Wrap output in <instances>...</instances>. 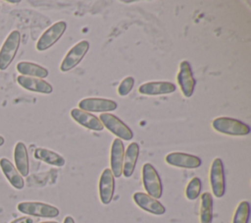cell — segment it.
<instances>
[{
    "label": "cell",
    "mask_w": 251,
    "mask_h": 223,
    "mask_svg": "<svg viewBox=\"0 0 251 223\" xmlns=\"http://www.w3.org/2000/svg\"><path fill=\"white\" fill-rule=\"evenodd\" d=\"M212 127L215 131L228 136H246L250 133V127L240 120L229 117H218L213 120Z\"/></svg>",
    "instance_id": "obj_1"
},
{
    "label": "cell",
    "mask_w": 251,
    "mask_h": 223,
    "mask_svg": "<svg viewBox=\"0 0 251 223\" xmlns=\"http://www.w3.org/2000/svg\"><path fill=\"white\" fill-rule=\"evenodd\" d=\"M17 209L27 216L42 218H54L60 213L56 206L40 201H22L18 203Z\"/></svg>",
    "instance_id": "obj_2"
},
{
    "label": "cell",
    "mask_w": 251,
    "mask_h": 223,
    "mask_svg": "<svg viewBox=\"0 0 251 223\" xmlns=\"http://www.w3.org/2000/svg\"><path fill=\"white\" fill-rule=\"evenodd\" d=\"M21 43V33L19 30H12L6 37L0 49V70H6L13 62Z\"/></svg>",
    "instance_id": "obj_3"
},
{
    "label": "cell",
    "mask_w": 251,
    "mask_h": 223,
    "mask_svg": "<svg viewBox=\"0 0 251 223\" xmlns=\"http://www.w3.org/2000/svg\"><path fill=\"white\" fill-rule=\"evenodd\" d=\"M142 183L147 195L156 199L162 196L163 185L160 176L150 163H145L142 167Z\"/></svg>",
    "instance_id": "obj_4"
},
{
    "label": "cell",
    "mask_w": 251,
    "mask_h": 223,
    "mask_svg": "<svg viewBox=\"0 0 251 223\" xmlns=\"http://www.w3.org/2000/svg\"><path fill=\"white\" fill-rule=\"evenodd\" d=\"M99 120L101 121L103 127L114 134L117 139L130 140L133 138L132 131L116 115L111 113H102Z\"/></svg>",
    "instance_id": "obj_5"
},
{
    "label": "cell",
    "mask_w": 251,
    "mask_h": 223,
    "mask_svg": "<svg viewBox=\"0 0 251 223\" xmlns=\"http://www.w3.org/2000/svg\"><path fill=\"white\" fill-rule=\"evenodd\" d=\"M66 28H67V24L64 21H59L53 24L38 38L35 45L36 50L45 51L51 46H53L64 34Z\"/></svg>",
    "instance_id": "obj_6"
},
{
    "label": "cell",
    "mask_w": 251,
    "mask_h": 223,
    "mask_svg": "<svg viewBox=\"0 0 251 223\" xmlns=\"http://www.w3.org/2000/svg\"><path fill=\"white\" fill-rule=\"evenodd\" d=\"M89 49V42L87 40H80L75 43L66 54L60 64L61 72H68L77 66Z\"/></svg>",
    "instance_id": "obj_7"
},
{
    "label": "cell",
    "mask_w": 251,
    "mask_h": 223,
    "mask_svg": "<svg viewBox=\"0 0 251 223\" xmlns=\"http://www.w3.org/2000/svg\"><path fill=\"white\" fill-rule=\"evenodd\" d=\"M210 186L213 195L220 198L226 192V178L224 165L221 158L217 157L213 160L210 168Z\"/></svg>",
    "instance_id": "obj_8"
},
{
    "label": "cell",
    "mask_w": 251,
    "mask_h": 223,
    "mask_svg": "<svg viewBox=\"0 0 251 223\" xmlns=\"http://www.w3.org/2000/svg\"><path fill=\"white\" fill-rule=\"evenodd\" d=\"M176 81H177V84L180 87L182 94L185 97H190L193 94L196 81L193 77L191 66L186 60L181 61L179 64Z\"/></svg>",
    "instance_id": "obj_9"
},
{
    "label": "cell",
    "mask_w": 251,
    "mask_h": 223,
    "mask_svg": "<svg viewBox=\"0 0 251 223\" xmlns=\"http://www.w3.org/2000/svg\"><path fill=\"white\" fill-rule=\"evenodd\" d=\"M118 103L112 99L99 98V97H87L78 102V108L85 112H101L108 113L116 110Z\"/></svg>",
    "instance_id": "obj_10"
},
{
    "label": "cell",
    "mask_w": 251,
    "mask_h": 223,
    "mask_svg": "<svg viewBox=\"0 0 251 223\" xmlns=\"http://www.w3.org/2000/svg\"><path fill=\"white\" fill-rule=\"evenodd\" d=\"M165 160L169 165L185 169H195L201 165V159L198 156L179 151L170 152Z\"/></svg>",
    "instance_id": "obj_11"
},
{
    "label": "cell",
    "mask_w": 251,
    "mask_h": 223,
    "mask_svg": "<svg viewBox=\"0 0 251 223\" xmlns=\"http://www.w3.org/2000/svg\"><path fill=\"white\" fill-rule=\"evenodd\" d=\"M132 198L136 205L146 212L154 215H162L166 212L165 206L158 199L150 196L145 193L136 192L133 194Z\"/></svg>",
    "instance_id": "obj_12"
},
{
    "label": "cell",
    "mask_w": 251,
    "mask_h": 223,
    "mask_svg": "<svg viewBox=\"0 0 251 223\" xmlns=\"http://www.w3.org/2000/svg\"><path fill=\"white\" fill-rule=\"evenodd\" d=\"M115 177L110 168L103 170L99 179V197L103 204H109L114 196Z\"/></svg>",
    "instance_id": "obj_13"
},
{
    "label": "cell",
    "mask_w": 251,
    "mask_h": 223,
    "mask_svg": "<svg viewBox=\"0 0 251 223\" xmlns=\"http://www.w3.org/2000/svg\"><path fill=\"white\" fill-rule=\"evenodd\" d=\"M125 155V146L120 139H115L112 142L111 152H110V166L111 172L114 177L119 178L123 173V163Z\"/></svg>",
    "instance_id": "obj_14"
},
{
    "label": "cell",
    "mask_w": 251,
    "mask_h": 223,
    "mask_svg": "<svg viewBox=\"0 0 251 223\" xmlns=\"http://www.w3.org/2000/svg\"><path fill=\"white\" fill-rule=\"evenodd\" d=\"M17 83L23 88L32 92L50 94L53 91V87L49 83L38 78L26 77V76L21 75V76H18Z\"/></svg>",
    "instance_id": "obj_15"
},
{
    "label": "cell",
    "mask_w": 251,
    "mask_h": 223,
    "mask_svg": "<svg viewBox=\"0 0 251 223\" xmlns=\"http://www.w3.org/2000/svg\"><path fill=\"white\" fill-rule=\"evenodd\" d=\"M71 117L82 127L96 132L103 131L104 127L101 121L94 115L85 112L79 108H74L71 110Z\"/></svg>",
    "instance_id": "obj_16"
},
{
    "label": "cell",
    "mask_w": 251,
    "mask_h": 223,
    "mask_svg": "<svg viewBox=\"0 0 251 223\" xmlns=\"http://www.w3.org/2000/svg\"><path fill=\"white\" fill-rule=\"evenodd\" d=\"M176 84L171 82H147L139 85L138 92L144 95L169 94L176 91Z\"/></svg>",
    "instance_id": "obj_17"
},
{
    "label": "cell",
    "mask_w": 251,
    "mask_h": 223,
    "mask_svg": "<svg viewBox=\"0 0 251 223\" xmlns=\"http://www.w3.org/2000/svg\"><path fill=\"white\" fill-rule=\"evenodd\" d=\"M0 168L10 183V185L17 189V190H22L25 186V181L22 175L18 172L16 167L13 165V163L6 157L0 158Z\"/></svg>",
    "instance_id": "obj_18"
},
{
    "label": "cell",
    "mask_w": 251,
    "mask_h": 223,
    "mask_svg": "<svg viewBox=\"0 0 251 223\" xmlns=\"http://www.w3.org/2000/svg\"><path fill=\"white\" fill-rule=\"evenodd\" d=\"M15 167L22 177H26L29 173L28 154L25 144L23 141H18L14 148Z\"/></svg>",
    "instance_id": "obj_19"
},
{
    "label": "cell",
    "mask_w": 251,
    "mask_h": 223,
    "mask_svg": "<svg viewBox=\"0 0 251 223\" xmlns=\"http://www.w3.org/2000/svg\"><path fill=\"white\" fill-rule=\"evenodd\" d=\"M139 155V145L137 142H130L125 152L124 155V163H123V175L126 178H129L135 169L136 161Z\"/></svg>",
    "instance_id": "obj_20"
},
{
    "label": "cell",
    "mask_w": 251,
    "mask_h": 223,
    "mask_svg": "<svg viewBox=\"0 0 251 223\" xmlns=\"http://www.w3.org/2000/svg\"><path fill=\"white\" fill-rule=\"evenodd\" d=\"M33 156L37 160H40L46 164L53 165L56 167H62L66 163L65 158L62 155H60L59 153H57L53 150L43 148V147L35 148V150L33 152Z\"/></svg>",
    "instance_id": "obj_21"
},
{
    "label": "cell",
    "mask_w": 251,
    "mask_h": 223,
    "mask_svg": "<svg viewBox=\"0 0 251 223\" xmlns=\"http://www.w3.org/2000/svg\"><path fill=\"white\" fill-rule=\"evenodd\" d=\"M16 68H17V71L22 76L33 77V78H38L42 80L48 76V70L46 68L31 62H26V61L19 62Z\"/></svg>",
    "instance_id": "obj_22"
},
{
    "label": "cell",
    "mask_w": 251,
    "mask_h": 223,
    "mask_svg": "<svg viewBox=\"0 0 251 223\" xmlns=\"http://www.w3.org/2000/svg\"><path fill=\"white\" fill-rule=\"evenodd\" d=\"M213 221V198L208 192L201 195L200 223H212Z\"/></svg>",
    "instance_id": "obj_23"
},
{
    "label": "cell",
    "mask_w": 251,
    "mask_h": 223,
    "mask_svg": "<svg viewBox=\"0 0 251 223\" xmlns=\"http://www.w3.org/2000/svg\"><path fill=\"white\" fill-rule=\"evenodd\" d=\"M249 215H250L249 202L246 200L240 201L235 209V212L232 218V223H248Z\"/></svg>",
    "instance_id": "obj_24"
},
{
    "label": "cell",
    "mask_w": 251,
    "mask_h": 223,
    "mask_svg": "<svg viewBox=\"0 0 251 223\" xmlns=\"http://www.w3.org/2000/svg\"><path fill=\"white\" fill-rule=\"evenodd\" d=\"M202 184L201 180L198 177H193L187 184L185 188V196L189 200L196 199L201 192Z\"/></svg>",
    "instance_id": "obj_25"
},
{
    "label": "cell",
    "mask_w": 251,
    "mask_h": 223,
    "mask_svg": "<svg viewBox=\"0 0 251 223\" xmlns=\"http://www.w3.org/2000/svg\"><path fill=\"white\" fill-rule=\"evenodd\" d=\"M133 85H134V79H133L132 77L128 76V77L125 78V79L120 83V84H119V86H118V89H117L118 94L121 95V96H126V95H127V94L131 91Z\"/></svg>",
    "instance_id": "obj_26"
},
{
    "label": "cell",
    "mask_w": 251,
    "mask_h": 223,
    "mask_svg": "<svg viewBox=\"0 0 251 223\" xmlns=\"http://www.w3.org/2000/svg\"><path fill=\"white\" fill-rule=\"evenodd\" d=\"M37 221L36 218L31 217V216H22L19 218H16L12 220L10 223H35Z\"/></svg>",
    "instance_id": "obj_27"
},
{
    "label": "cell",
    "mask_w": 251,
    "mask_h": 223,
    "mask_svg": "<svg viewBox=\"0 0 251 223\" xmlns=\"http://www.w3.org/2000/svg\"><path fill=\"white\" fill-rule=\"evenodd\" d=\"M63 223H75V220H74V218H73L72 216L68 215V216H66V217H65V219H64V222H63Z\"/></svg>",
    "instance_id": "obj_28"
},
{
    "label": "cell",
    "mask_w": 251,
    "mask_h": 223,
    "mask_svg": "<svg viewBox=\"0 0 251 223\" xmlns=\"http://www.w3.org/2000/svg\"><path fill=\"white\" fill-rule=\"evenodd\" d=\"M4 142H5V139H4V138H3L2 136H0V146H2V145L4 144Z\"/></svg>",
    "instance_id": "obj_29"
},
{
    "label": "cell",
    "mask_w": 251,
    "mask_h": 223,
    "mask_svg": "<svg viewBox=\"0 0 251 223\" xmlns=\"http://www.w3.org/2000/svg\"><path fill=\"white\" fill-rule=\"evenodd\" d=\"M38 223H59L57 221H43V222H38Z\"/></svg>",
    "instance_id": "obj_30"
},
{
    "label": "cell",
    "mask_w": 251,
    "mask_h": 223,
    "mask_svg": "<svg viewBox=\"0 0 251 223\" xmlns=\"http://www.w3.org/2000/svg\"><path fill=\"white\" fill-rule=\"evenodd\" d=\"M8 3H13V4H17V3H20V1H7Z\"/></svg>",
    "instance_id": "obj_31"
}]
</instances>
